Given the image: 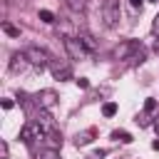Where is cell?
I'll return each mask as SVG.
<instances>
[{"label": "cell", "mask_w": 159, "mask_h": 159, "mask_svg": "<svg viewBox=\"0 0 159 159\" xmlns=\"http://www.w3.org/2000/svg\"><path fill=\"white\" fill-rule=\"evenodd\" d=\"M75 82H77V87H82V89L89 87V80H87V77H80V80H75Z\"/></svg>", "instance_id": "7402d4cb"}, {"label": "cell", "mask_w": 159, "mask_h": 159, "mask_svg": "<svg viewBox=\"0 0 159 159\" xmlns=\"http://www.w3.org/2000/svg\"><path fill=\"white\" fill-rule=\"evenodd\" d=\"M80 40L84 42V47H87L89 52H97V42H94V37H92V35H87V32H82V35H80Z\"/></svg>", "instance_id": "30bf717a"}, {"label": "cell", "mask_w": 159, "mask_h": 159, "mask_svg": "<svg viewBox=\"0 0 159 159\" xmlns=\"http://www.w3.org/2000/svg\"><path fill=\"white\" fill-rule=\"evenodd\" d=\"M55 104H57V92L55 89H42L37 94V107L40 109H52Z\"/></svg>", "instance_id": "5b68a950"}, {"label": "cell", "mask_w": 159, "mask_h": 159, "mask_svg": "<svg viewBox=\"0 0 159 159\" xmlns=\"http://www.w3.org/2000/svg\"><path fill=\"white\" fill-rule=\"evenodd\" d=\"M37 17H40L42 22H47V25H50V22H55V15H52L50 10H40V15H37Z\"/></svg>", "instance_id": "e0dca14e"}, {"label": "cell", "mask_w": 159, "mask_h": 159, "mask_svg": "<svg viewBox=\"0 0 159 159\" xmlns=\"http://www.w3.org/2000/svg\"><path fill=\"white\" fill-rule=\"evenodd\" d=\"M25 55H27V60H30V65L32 67H37V70H45L52 60H50V55H47V50H42V47H27L25 50Z\"/></svg>", "instance_id": "3957f363"}, {"label": "cell", "mask_w": 159, "mask_h": 159, "mask_svg": "<svg viewBox=\"0 0 159 159\" xmlns=\"http://www.w3.org/2000/svg\"><path fill=\"white\" fill-rule=\"evenodd\" d=\"M112 139L129 144V142H132V134H129V132H124V129H114V132H112Z\"/></svg>", "instance_id": "8fae6325"}, {"label": "cell", "mask_w": 159, "mask_h": 159, "mask_svg": "<svg viewBox=\"0 0 159 159\" xmlns=\"http://www.w3.org/2000/svg\"><path fill=\"white\" fill-rule=\"evenodd\" d=\"M102 20L104 27H114L119 22V0H102Z\"/></svg>", "instance_id": "7a4b0ae2"}, {"label": "cell", "mask_w": 159, "mask_h": 159, "mask_svg": "<svg viewBox=\"0 0 159 159\" xmlns=\"http://www.w3.org/2000/svg\"><path fill=\"white\" fill-rule=\"evenodd\" d=\"M27 65H30L27 55H25V52H15V55H12V60H10V72H22Z\"/></svg>", "instance_id": "ba28073f"}, {"label": "cell", "mask_w": 159, "mask_h": 159, "mask_svg": "<svg viewBox=\"0 0 159 159\" xmlns=\"http://www.w3.org/2000/svg\"><path fill=\"white\" fill-rule=\"evenodd\" d=\"M129 5H132L134 10H142V5H144V0H129Z\"/></svg>", "instance_id": "603a6c76"}, {"label": "cell", "mask_w": 159, "mask_h": 159, "mask_svg": "<svg viewBox=\"0 0 159 159\" xmlns=\"http://www.w3.org/2000/svg\"><path fill=\"white\" fill-rule=\"evenodd\" d=\"M50 70H52L55 80H72V70L67 62H50Z\"/></svg>", "instance_id": "8992f818"}, {"label": "cell", "mask_w": 159, "mask_h": 159, "mask_svg": "<svg viewBox=\"0 0 159 159\" xmlns=\"http://www.w3.org/2000/svg\"><path fill=\"white\" fill-rule=\"evenodd\" d=\"M94 137H97V129H94V127H89V129H84V132H77V134H75V144H77V147H87Z\"/></svg>", "instance_id": "9c48e42d"}, {"label": "cell", "mask_w": 159, "mask_h": 159, "mask_svg": "<svg viewBox=\"0 0 159 159\" xmlns=\"http://www.w3.org/2000/svg\"><path fill=\"white\" fill-rule=\"evenodd\" d=\"M149 2H159V0H149Z\"/></svg>", "instance_id": "484cf974"}, {"label": "cell", "mask_w": 159, "mask_h": 159, "mask_svg": "<svg viewBox=\"0 0 159 159\" xmlns=\"http://www.w3.org/2000/svg\"><path fill=\"white\" fill-rule=\"evenodd\" d=\"M139 47H142L139 42H134V40H127V42H122L119 47H114V57H117V60H124L129 52H137Z\"/></svg>", "instance_id": "52a82bcc"}, {"label": "cell", "mask_w": 159, "mask_h": 159, "mask_svg": "<svg viewBox=\"0 0 159 159\" xmlns=\"http://www.w3.org/2000/svg\"><path fill=\"white\" fill-rule=\"evenodd\" d=\"M35 159H60V152L50 147V149H42V152H40V154H37Z\"/></svg>", "instance_id": "4fadbf2b"}, {"label": "cell", "mask_w": 159, "mask_h": 159, "mask_svg": "<svg viewBox=\"0 0 159 159\" xmlns=\"http://www.w3.org/2000/svg\"><path fill=\"white\" fill-rule=\"evenodd\" d=\"M45 137V127L40 124V122H27L22 129H20V139L25 142V144H32L35 139H42Z\"/></svg>", "instance_id": "277c9868"}, {"label": "cell", "mask_w": 159, "mask_h": 159, "mask_svg": "<svg viewBox=\"0 0 159 159\" xmlns=\"http://www.w3.org/2000/svg\"><path fill=\"white\" fill-rule=\"evenodd\" d=\"M154 129H157V134H159V117H157V122H154Z\"/></svg>", "instance_id": "d4e9b609"}, {"label": "cell", "mask_w": 159, "mask_h": 159, "mask_svg": "<svg viewBox=\"0 0 159 159\" xmlns=\"http://www.w3.org/2000/svg\"><path fill=\"white\" fill-rule=\"evenodd\" d=\"M152 35L154 37H159V15L154 17V22H152Z\"/></svg>", "instance_id": "44dd1931"}, {"label": "cell", "mask_w": 159, "mask_h": 159, "mask_svg": "<svg viewBox=\"0 0 159 159\" xmlns=\"http://www.w3.org/2000/svg\"><path fill=\"white\" fill-rule=\"evenodd\" d=\"M134 122H137L139 127H149V124H152V112H139Z\"/></svg>", "instance_id": "7c38bea8"}, {"label": "cell", "mask_w": 159, "mask_h": 159, "mask_svg": "<svg viewBox=\"0 0 159 159\" xmlns=\"http://www.w3.org/2000/svg\"><path fill=\"white\" fill-rule=\"evenodd\" d=\"M10 157V147H7V142H0V159H7Z\"/></svg>", "instance_id": "ffe728a7"}, {"label": "cell", "mask_w": 159, "mask_h": 159, "mask_svg": "<svg viewBox=\"0 0 159 159\" xmlns=\"http://www.w3.org/2000/svg\"><path fill=\"white\" fill-rule=\"evenodd\" d=\"M154 109H157V99H154V97H149V99L144 102V112H154Z\"/></svg>", "instance_id": "d6986e66"}, {"label": "cell", "mask_w": 159, "mask_h": 159, "mask_svg": "<svg viewBox=\"0 0 159 159\" xmlns=\"http://www.w3.org/2000/svg\"><path fill=\"white\" fill-rule=\"evenodd\" d=\"M12 104H15L12 99H2V109H12Z\"/></svg>", "instance_id": "cb8c5ba5"}, {"label": "cell", "mask_w": 159, "mask_h": 159, "mask_svg": "<svg viewBox=\"0 0 159 159\" xmlns=\"http://www.w3.org/2000/svg\"><path fill=\"white\" fill-rule=\"evenodd\" d=\"M2 32L10 37H20V27H15L12 22H2Z\"/></svg>", "instance_id": "5bb4252c"}, {"label": "cell", "mask_w": 159, "mask_h": 159, "mask_svg": "<svg viewBox=\"0 0 159 159\" xmlns=\"http://www.w3.org/2000/svg\"><path fill=\"white\" fill-rule=\"evenodd\" d=\"M67 7H70V10H75V12H84L87 2H84V0H67Z\"/></svg>", "instance_id": "9a60e30c"}, {"label": "cell", "mask_w": 159, "mask_h": 159, "mask_svg": "<svg viewBox=\"0 0 159 159\" xmlns=\"http://www.w3.org/2000/svg\"><path fill=\"white\" fill-rule=\"evenodd\" d=\"M102 114H104V117H114V114H117V104H114V102H104V104H102Z\"/></svg>", "instance_id": "2e32d148"}, {"label": "cell", "mask_w": 159, "mask_h": 159, "mask_svg": "<svg viewBox=\"0 0 159 159\" xmlns=\"http://www.w3.org/2000/svg\"><path fill=\"white\" fill-rule=\"evenodd\" d=\"M65 52L70 55V60H87L92 52L84 47V42L80 40V35H72V37H65Z\"/></svg>", "instance_id": "6da1fadb"}, {"label": "cell", "mask_w": 159, "mask_h": 159, "mask_svg": "<svg viewBox=\"0 0 159 159\" xmlns=\"http://www.w3.org/2000/svg\"><path fill=\"white\" fill-rule=\"evenodd\" d=\"M107 157V149H94L92 154H87V159H104Z\"/></svg>", "instance_id": "ac0fdd59"}]
</instances>
